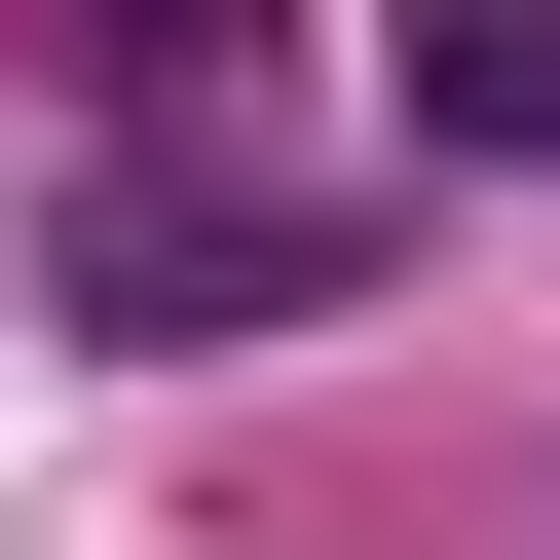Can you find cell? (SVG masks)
<instances>
[{"instance_id": "cell-1", "label": "cell", "mask_w": 560, "mask_h": 560, "mask_svg": "<svg viewBox=\"0 0 560 560\" xmlns=\"http://www.w3.org/2000/svg\"><path fill=\"white\" fill-rule=\"evenodd\" d=\"M411 113L448 150H560V0H411Z\"/></svg>"}, {"instance_id": "cell-2", "label": "cell", "mask_w": 560, "mask_h": 560, "mask_svg": "<svg viewBox=\"0 0 560 560\" xmlns=\"http://www.w3.org/2000/svg\"><path fill=\"white\" fill-rule=\"evenodd\" d=\"M75 38H113V75H224V0H75Z\"/></svg>"}]
</instances>
